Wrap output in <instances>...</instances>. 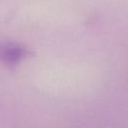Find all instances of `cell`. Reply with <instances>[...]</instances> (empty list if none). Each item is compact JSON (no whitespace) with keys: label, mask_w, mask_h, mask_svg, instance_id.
<instances>
[{"label":"cell","mask_w":128,"mask_h":128,"mask_svg":"<svg viewBox=\"0 0 128 128\" xmlns=\"http://www.w3.org/2000/svg\"><path fill=\"white\" fill-rule=\"evenodd\" d=\"M30 54V50L19 43L4 42L0 44V61L5 64L15 65Z\"/></svg>","instance_id":"cell-1"}]
</instances>
